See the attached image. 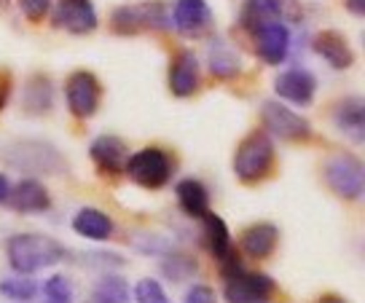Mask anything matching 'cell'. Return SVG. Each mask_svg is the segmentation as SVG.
<instances>
[{"label":"cell","instance_id":"8992f818","mask_svg":"<svg viewBox=\"0 0 365 303\" xmlns=\"http://www.w3.org/2000/svg\"><path fill=\"white\" fill-rule=\"evenodd\" d=\"M220 277H223V298L228 303H266L277 292V284L269 274L247 271L242 263L223 269Z\"/></svg>","mask_w":365,"mask_h":303},{"label":"cell","instance_id":"52a82bcc","mask_svg":"<svg viewBox=\"0 0 365 303\" xmlns=\"http://www.w3.org/2000/svg\"><path fill=\"white\" fill-rule=\"evenodd\" d=\"M261 124L269 137H277L282 143H307L312 140L314 129L301 113L282 105L279 100H266L261 105Z\"/></svg>","mask_w":365,"mask_h":303},{"label":"cell","instance_id":"7c38bea8","mask_svg":"<svg viewBox=\"0 0 365 303\" xmlns=\"http://www.w3.org/2000/svg\"><path fill=\"white\" fill-rule=\"evenodd\" d=\"M170 19L172 27L185 38H202L215 22L207 0H175V6L170 9Z\"/></svg>","mask_w":365,"mask_h":303},{"label":"cell","instance_id":"4fadbf2b","mask_svg":"<svg viewBox=\"0 0 365 303\" xmlns=\"http://www.w3.org/2000/svg\"><path fill=\"white\" fill-rule=\"evenodd\" d=\"M202 236H205V247L210 250L212 260H217L220 271L240 263V255H237V247H234V239H231L226 220L212 212V210L202 217Z\"/></svg>","mask_w":365,"mask_h":303},{"label":"cell","instance_id":"7a4b0ae2","mask_svg":"<svg viewBox=\"0 0 365 303\" xmlns=\"http://www.w3.org/2000/svg\"><path fill=\"white\" fill-rule=\"evenodd\" d=\"M274 161H277V148H274V137H269L263 129H255L242 140L237 150H234V175L242 183H261L274 172Z\"/></svg>","mask_w":365,"mask_h":303},{"label":"cell","instance_id":"d590c367","mask_svg":"<svg viewBox=\"0 0 365 303\" xmlns=\"http://www.w3.org/2000/svg\"><path fill=\"white\" fill-rule=\"evenodd\" d=\"M317 303H346L341 298V295H322V298H317Z\"/></svg>","mask_w":365,"mask_h":303},{"label":"cell","instance_id":"1f68e13d","mask_svg":"<svg viewBox=\"0 0 365 303\" xmlns=\"http://www.w3.org/2000/svg\"><path fill=\"white\" fill-rule=\"evenodd\" d=\"M182 303H217V295L210 284H194L185 290Z\"/></svg>","mask_w":365,"mask_h":303},{"label":"cell","instance_id":"6da1fadb","mask_svg":"<svg viewBox=\"0 0 365 303\" xmlns=\"http://www.w3.org/2000/svg\"><path fill=\"white\" fill-rule=\"evenodd\" d=\"M6 258L14 274H38L68 258V247L48 234H14L6 242Z\"/></svg>","mask_w":365,"mask_h":303},{"label":"cell","instance_id":"f546056e","mask_svg":"<svg viewBox=\"0 0 365 303\" xmlns=\"http://www.w3.org/2000/svg\"><path fill=\"white\" fill-rule=\"evenodd\" d=\"M132 298H135V303H175L167 295L164 284L159 279H150V277L137 282L135 290H132Z\"/></svg>","mask_w":365,"mask_h":303},{"label":"cell","instance_id":"ba28073f","mask_svg":"<svg viewBox=\"0 0 365 303\" xmlns=\"http://www.w3.org/2000/svg\"><path fill=\"white\" fill-rule=\"evenodd\" d=\"M3 158L16 169L24 172H43V175H59L65 169V158L59 156V150L41 140H22L11 143L3 150Z\"/></svg>","mask_w":365,"mask_h":303},{"label":"cell","instance_id":"d4e9b609","mask_svg":"<svg viewBox=\"0 0 365 303\" xmlns=\"http://www.w3.org/2000/svg\"><path fill=\"white\" fill-rule=\"evenodd\" d=\"M290 0H245L242 9V27L247 30L263 19H287L290 16Z\"/></svg>","mask_w":365,"mask_h":303},{"label":"cell","instance_id":"e0dca14e","mask_svg":"<svg viewBox=\"0 0 365 303\" xmlns=\"http://www.w3.org/2000/svg\"><path fill=\"white\" fill-rule=\"evenodd\" d=\"M6 204L19 215H38V212H46L51 207V193H48V188H46L41 180L24 178L9 191Z\"/></svg>","mask_w":365,"mask_h":303},{"label":"cell","instance_id":"277c9868","mask_svg":"<svg viewBox=\"0 0 365 303\" xmlns=\"http://www.w3.org/2000/svg\"><path fill=\"white\" fill-rule=\"evenodd\" d=\"M172 24L170 6L161 0H143V3H126L118 6L110 16V27L118 35H137L148 30H167Z\"/></svg>","mask_w":365,"mask_h":303},{"label":"cell","instance_id":"74e56055","mask_svg":"<svg viewBox=\"0 0 365 303\" xmlns=\"http://www.w3.org/2000/svg\"><path fill=\"white\" fill-rule=\"evenodd\" d=\"M11 303H14V301H11Z\"/></svg>","mask_w":365,"mask_h":303},{"label":"cell","instance_id":"d6986e66","mask_svg":"<svg viewBox=\"0 0 365 303\" xmlns=\"http://www.w3.org/2000/svg\"><path fill=\"white\" fill-rule=\"evenodd\" d=\"M277 245H279V228L274 223H252L240 236V250L252 260L272 258Z\"/></svg>","mask_w":365,"mask_h":303},{"label":"cell","instance_id":"e575fe53","mask_svg":"<svg viewBox=\"0 0 365 303\" xmlns=\"http://www.w3.org/2000/svg\"><path fill=\"white\" fill-rule=\"evenodd\" d=\"M9 191H11L9 178H6V175H0V204H6V199H9Z\"/></svg>","mask_w":365,"mask_h":303},{"label":"cell","instance_id":"4dcf8cb0","mask_svg":"<svg viewBox=\"0 0 365 303\" xmlns=\"http://www.w3.org/2000/svg\"><path fill=\"white\" fill-rule=\"evenodd\" d=\"M22 14L30 19V22H43V16L51 11V0H16Z\"/></svg>","mask_w":365,"mask_h":303},{"label":"cell","instance_id":"7402d4cb","mask_svg":"<svg viewBox=\"0 0 365 303\" xmlns=\"http://www.w3.org/2000/svg\"><path fill=\"white\" fill-rule=\"evenodd\" d=\"M175 196H178L180 210L188 215V217L202 220V217L210 212V191H207V185L202 180H196V178L180 180V183L175 185Z\"/></svg>","mask_w":365,"mask_h":303},{"label":"cell","instance_id":"4316f807","mask_svg":"<svg viewBox=\"0 0 365 303\" xmlns=\"http://www.w3.org/2000/svg\"><path fill=\"white\" fill-rule=\"evenodd\" d=\"M0 295L14 303H30L38 295V284L30 279V274H14L0 279Z\"/></svg>","mask_w":365,"mask_h":303},{"label":"cell","instance_id":"603a6c76","mask_svg":"<svg viewBox=\"0 0 365 303\" xmlns=\"http://www.w3.org/2000/svg\"><path fill=\"white\" fill-rule=\"evenodd\" d=\"M207 65H210V73L220 81L237 78L242 70V59L237 54V48L226 41L215 38L212 43L207 46Z\"/></svg>","mask_w":365,"mask_h":303},{"label":"cell","instance_id":"ac0fdd59","mask_svg":"<svg viewBox=\"0 0 365 303\" xmlns=\"http://www.w3.org/2000/svg\"><path fill=\"white\" fill-rule=\"evenodd\" d=\"M331 121L346 140L360 145L365 140V100L363 97H344L341 102H336Z\"/></svg>","mask_w":365,"mask_h":303},{"label":"cell","instance_id":"5b68a950","mask_svg":"<svg viewBox=\"0 0 365 303\" xmlns=\"http://www.w3.org/2000/svg\"><path fill=\"white\" fill-rule=\"evenodd\" d=\"M322 178L328 183L339 199L344 202H357L363 199L365 193V164L360 158L349 153V150H341V153H333L325 167H322Z\"/></svg>","mask_w":365,"mask_h":303},{"label":"cell","instance_id":"8fae6325","mask_svg":"<svg viewBox=\"0 0 365 303\" xmlns=\"http://www.w3.org/2000/svg\"><path fill=\"white\" fill-rule=\"evenodd\" d=\"M51 24L70 35H89L100 27V14L91 0H57L51 9Z\"/></svg>","mask_w":365,"mask_h":303},{"label":"cell","instance_id":"d6a6232c","mask_svg":"<svg viewBox=\"0 0 365 303\" xmlns=\"http://www.w3.org/2000/svg\"><path fill=\"white\" fill-rule=\"evenodd\" d=\"M14 89V78L9 70H0V111L9 105V97H11Z\"/></svg>","mask_w":365,"mask_h":303},{"label":"cell","instance_id":"44dd1931","mask_svg":"<svg viewBox=\"0 0 365 303\" xmlns=\"http://www.w3.org/2000/svg\"><path fill=\"white\" fill-rule=\"evenodd\" d=\"M70 225L81 239H89V242H108L115 231L110 215L97 210V207H81L78 212L73 215Z\"/></svg>","mask_w":365,"mask_h":303},{"label":"cell","instance_id":"2e32d148","mask_svg":"<svg viewBox=\"0 0 365 303\" xmlns=\"http://www.w3.org/2000/svg\"><path fill=\"white\" fill-rule=\"evenodd\" d=\"M274 91L279 100L293 102V105H312L317 94V78L307 68L282 70L274 81Z\"/></svg>","mask_w":365,"mask_h":303},{"label":"cell","instance_id":"3957f363","mask_svg":"<svg viewBox=\"0 0 365 303\" xmlns=\"http://www.w3.org/2000/svg\"><path fill=\"white\" fill-rule=\"evenodd\" d=\"M172 172H175V158L159 145L140 148L129 153L124 169V175H129V180L145 191H161L172 180Z\"/></svg>","mask_w":365,"mask_h":303},{"label":"cell","instance_id":"ffe728a7","mask_svg":"<svg viewBox=\"0 0 365 303\" xmlns=\"http://www.w3.org/2000/svg\"><path fill=\"white\" fill-rule=\"evenodd\" d=\"M314 51H317L333 70H349L354 65V51L346 35L339 30H322L314 38Z\"/></svg>","mask_w":365,"mask_h":303},{"label":"cell","instance_id":"8d00e7d4","mask_svg":"<svg viewBox=\"0 0 365 303\" xmlns=\"http://www.w3.org/2000/svg\"><path fill=\"white\" fill-rule=\"evenodd\" d=\"M9 6V0H0V9H6Z\"/></svg>","mask_w":365,"mask_h":303},{"label":"cell","instance_id":"484cf974","mask_svg":"<svg viewBox=\"0 0 365 303\" xmlns=\"http://www.w3.org/2000/svg\"><path fill=\"white\" fill-rule=\"evenodd\" d=\"M129 298H132L129 282L115 274H105L103 279H97V284L91 287L89 303H129Z\"/></svg>","mask_w":365,"mask_h":303},{"label":"cell","instance_id":"9c48e42d","mask_svg":"<svg viewBox=\"0 0 365 303\" xmlns=\"http://www.w3.org/2000/svg\"><path fill=\"white\" fill-rule=\"evenodd\" d=\"M252 43H255V54L261 56L266 65H282L290 54L293 46V35L285 19H263V22L247 27Z\"/></svg>","mask_w":365,"mask_h":303},{"label":"cell","instance_id":"836d02e7","mask_svg":"<svg viewBox=\"0 0 365 303\" xmlns=\"http://www.w3.org/2000/svg\"><path fill=\"white\" fill-rule=\"evenodd\" d=\"M344 6H346V11L354 14V16H363L365 14V0H344Z\"/></svg>","mask_w":365,"mask_h":303},{"label":"cell","instance_id":"5bb4252c","mask_svg":"<svg viewBox=\"0 0 365 303\" xmlns=\"http://www.w3.org/2000/svg\"><path fill=\"white\" fill-rule=\"evenodd\" d=\"M89 158L100 175L118 178V175H124L126 161H129V145L115 135H100L91 140Z\"/></svg>","mask_w":365,"mask_h":303},{"label":"cell","instance_id":"f1b7e54d","mask_svg":"<svg viewBox=\"0 0 365 303\" xmlns=\"http://www.w3.org/2000/svg\"><path fill=\"white\" fill-rule=\"evenodd\" d=\"M161 271H164L172 282H185L196 274V260H191L188 255L170 252V255H164V260H161Z\"/></svg>","mask_w":365,"mask_h":303},{"label":"cell","instance_id":"cb8c5ba5","mask_svg":"<svg viewBox=\"0 0 365 303\" xmlns=\"http://www.w3.org/2000/svg\"><path fill=\"white\" fill-rule=\"evenodd\" d=\"M22 105L27 113H33V115H41V113H48L51 111V105H54V86H51V81L48 76H33V78L24 83V91H22Z\"/></svg>","mask_w":365,"mask_h":303},{"label":"cell","instance_id":"30bf717a","mask_svg":"<svg viewBox=\"0 0 365 303\" xmlns=\"http://www.w3.org/2000/svg\"><path fill=\"white\" fill-rule=\"evenodd\" d=\"M65 100H68V111L76 118L86 121L103 105V83L91 70H76L65 81Z\"/></svg>","mask_w":365,"mask_h":303},{"label":"cell","instance_id":"9a60e30c","mask_svg":"<svg viewBox=\"0 0 365 303\" xmlns=\"http://www.w3.org/2000/svg\"><path fill=\"white\" fill-rule=\"evenodd\" d=\"M167 86L175 97H194L199 86H202V76H199V59L191 48H180L172 56L170 62V76H167Z\"/></svg>","mask_w":365,"mask_h":303},{"label":"cell","instance_id":"83f0119b","mask_svg":"<svg viewBox=\"0 0 365 303\" xmlns=\"http://www.w3.org/2000/svg\"><path fill=\"white\" fill-rule=\"evenodd\" d=\"M38 292H41V303H76V284L65 274L48 277L43 287H38Z\"/></svg>","mask_w":365,"mask_h":303}]
</instances>
